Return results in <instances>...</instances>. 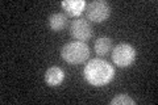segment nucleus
I'll use <instances>...</instances> for the list:
<instances>
[{"mask_svg":"<svg viewBox=\"0 0 158 105\" xmlns=\"http://www.w3.org/2000/svg\"><path fill=\"white\" fill-rule=\"evenodd\" d=\"M94 49H95V53L98 54L99 57H106L112 51L113 41L110 37H106V36L104 37H99L95 41Z\"/></svg>","mask_w":158,"mask_h":105,"instance_id":"nucleus-8","label":"nucleus"},{"mask_svg":"<svg viewBox=\"0 0 158 105\" xmlns=\"http://www.w3.org/2000/svg\"><path fill=\"white\" fill-rule=\"evenodd\" d=\"M85 79L94 87H103L110 83L115 76V68L104 59H90L83 70Z\"/></svg>","mask_w":158,"mask_h":105,"instance_id":"nucleus-1","label":"nucleus"},{"mask_svg":"<svg viewBox=\"0 0 158 105\" xmlns=\"http://www.w3.org/2000/svg\"><path fill=\"white\" fill-rule=\"evenodd\" d=\"M86 7V16L92 22H103L111 14V6L104 0H95Z\"/></svg>","mask_w":158,"mask_h":105,"instance_id":"nucleus-4","label":"nucleus"},{"mask_svg":"<svg viewBox=\"0 0 158 105\" xmlns=\"http://www.w3.org/2000/svg\"><path fill=\"white\" fill-rule=\"evenodd\" d=\"M67 16L65 13H53L50 17H49L48 22H49V26H50L52 30L54 32H59L62 29H65L67 26Z\"/></svg>","mask_w":158,"mask_h":105,"instance_id":"nucleus-9","label":"nucleus"},{"mask_svg":"<svg viewBox=\"0 0 158 105\" xmlns=\"http://www.w3.org/2000/svg\"><path fill=\"white\" fill-rule=\"evenodd\" d=\"M70 34L77 41L86 42L94 34L92 25L90 24V21L87 18H83V17L75 18L70 25Z\"/></svg>","mask_w":158,"mask_h":105,"instance_id":"nucleus-5","label":"nucleus"},{"mask_svg":"<svg viewBox=\"0 0 158 105\" xmlns=\"http://www.w3.org/2000/svg\"><path fill=\"white\" fill-rule=\"evenodd\" d=\"M61 57L69 64H81L90 58V47L85 42L74 41L69 42L61 50Z\"/></svg>","mask_w":158,"mask_h":105,"instance_id":"nucleus-2","label":"nucleus"},{"mask_svg":"<svg viewBox=\"0 0 158 105\" xmlns=\"http://www.w3.org/2000/svg\"><path fill=\"white\" fill-rule=\"evenodd\" d=\"M86 6L87 4L85 0H65V2H62V8L71 17L81 16V13L85 11Z\"/></svg>","mask_w":158,"mask_h":105,"instance_id":"nucleus-7","label":"nucleus"},{"mask_svg":"<svg viewBox=\"0 0 158 105\" xmlns=\"http://www.w3.org/2000/svg\"><path fill=\"white\" fill-rule=\"evenodd\" d=\"M63 79H65V71H63L61 67L52 66V67H49L46 70V72H45V82H46L48 86L57 87V86H59V84L63 82Z\"/></svg>","mask_w":158,"mask_h":105,"instance_id":"nucleus-6","label":"nucleus"},{"mask_svg":"<svg viewBox=\"0 0 158 105\" xmlns=\"http://www.w3.org/2000/svg\"><path fill=\"white\" fill-rule=\"evenodd\" d=\"M136 101L132 97H129L127 93L116 95L115 97L111 100V105H135Z\"/></svg>","mask_w":158,"mask_h":105,"instance_id":"nucleus-10","label":"nucleus"},{"mask_svg":"<svg viewBox=\"0 0 158 105\" xmlns=\"http://www.w3.org/2000/svg\"><path fill=\"white\" fill-rule=\"evenodd\" d=\"M111 58L117 67H129L136 59V49L129 43H118L112 49Z\"/></svg>","mask_w":158,"mask_h":105,"instance_id":"nucleus-3","label":"nucleus"}]
</instances>
